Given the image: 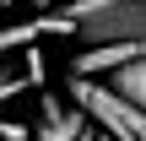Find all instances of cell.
I'll return each mask as SVG.
<instances>
[{"mask_svg":"<svg viewBox=\"0 0 146 141\" xmlns=\"http://www.w3.org/2000/svg\"><path fill=\"white\" fill-rule=\"evenodd\" d=\"M65 16L76 22L81 49H103V43H146V0H70Z\"/></svg>","mask_w":146,"mask_h":141,"instance_id":"cell-1","label":"cell"},{"mask_svg":"<svg viewBox=\"0 0 146 141\" xmlns=\"http://www.w3.org/2000/svg\"><path fill=\"white\" fill-rule=\"evenodd\" d=\"M65 98H70L103 136H114V141H146V109L130 103L119 87L92 82V76H70V82H65Z\"/></svg>","mask_w":146,"mask_h":141,"instance_id":"cell-2","label":"cell"},{"mask_svg":"<svg viewBox=\"0 0 146 141\" xmlns=\"http://www.w3.org/2000/svg\"><path fill=\"white\" fill-rule=\"evenodd\" d=\"M87 136H92V120H87L70 98L43 92V109H38V130H33V141H87Z\"/></svg>","mask_w":146,"mask_h":141,"instance_id":"cell-3","label":"cell"},{"mask_svg":"<svg viewBox=\"0 0 146 141\" xmlns=\"http://www.w3.org/2000/svg\"><path fill=\"white\" fill-rule=\"evenodd\" d=\"M43 33H76V22H70L65 11H43V16H33V22L0 27V60H5V54H16V49H33Z\"/></svg>","mask_w":146,"mask_h":141,"instance_id":"cell-4","label":"cell"},{"mask_svg":"<svg viewBox=\"0 0 146 141\" xmlns=\"http://www.w3.org/2000/svg\"><path fill=\"white\" fill-rule=\"evenodd\" d=\"M0 141H33V136H27L22 125H11V120H5V125H0Z\"/></svg>","mask_w":146,"mask_h":141,"instance_id":"cell-5","label":"cell"},{"mask_svg":"<svg viewBox=\"0 0 146 141\" xmlns=\"http://www.w3.org/2000/svg\"><path fill=\"white\" fill-rule=\"evenodd\" d=\"M0 5H16V0H0Z\"/></svg>","mask_w":146,"mask_h":141,"instance_id":"cell-6","label":"cell"},{"mask_svg":"<svg viewBox=\"0 0 146 141\" xmlns=\"http://www.w3.org/2000/svg\"><path fill=\"white\" fill-rule=\"evenodd\" d=\"M0 125H5V114H0Z\"/></svg>","mask_w":146,"mask_h":141,"instance_id":"cell-7","label":"cell"}]
</instances>
